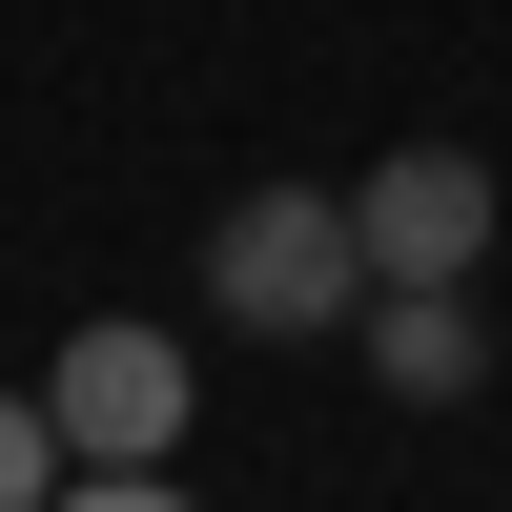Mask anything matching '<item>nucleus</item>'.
I'll return each mask as SVG.
<instances>
[{
  "label": "nucleus",
  "instance_id": "3",
  "mask_svg": "<svg viewBox=\"0 0 512 512\" xmlns=\"http://www.w3.org/2000/svg\"><path fill=\"white\" fill-rule=\"evenodd\" d=\"M349 246H369V287H472L492 267V164L472 144H390L349 185Z\"/></svg>",
  "mask_w": 512,
  "mask_h": 512
},
{
  "label": "nucleus",
  "instance_id": "6",
  "mask_svg": "<svg viewBox=\"0 0 512 512\" xmlns=\"http://www.w3.org/2000/svg\"><path fill=\"white\" fill-rule=\"evenodd\" d=\"M41 512H185V472H62Z\"/></svg>",
  "mask_w": 512,
  "mask_h": 512
},
{
  "label": "nucleus",
  "instance_id": "1",
  "mask_svg": "<svg viewBox=\"0 0 512 512\" xmlns=\"http://www.w3.org/2000/svg\"><path fill=\"white\" fill-rule=\"evenodd\" d=\"M205 308H226V328H267V349L349 328V308H369V246H349V205H328V185H246L226 226H205Z\"/></svg>",
  "mask_w": 512,
  "mask_h": 512
},
{
  "label": "nucleus",
  "instance_id": "2",
  "mask_svg": "<svg viewBox=\"0 0 512 512\" xmlns=\"http://www.w3.org/2000/svg\"><path fill=\"white\" fill-rule=\"evenodd\" d=\"M41 410H62V451H82V472H164V451H185V349H164V328H62V369H41Z\"/></svg>",
  "mask_w": 512,
  "mask_h": 512
},
{
  "label": "nucleus",
  "instance_id": "5",
  "mask_svg": "<svg viewBox=\"0 0 512 512\" xmlns=\"http://www.w3.org/2000/svg\"><path fill=\"white\" fill-rule=\"evenodd\" d=\"M62 472H82V451H62V410H41V390H0V512H41Z\"/></svg>",
  "mask_w": 512,
  "mask_h": 512
},
{
  "label": "nucleus",
  "instance_id": "4",
  "mask_svg": "<svg viewBox=\"0 0 512 512\" xmlns=\"http://www.w3.org/2000/svg\"><path fill=\"white\" fill-rule=\"evenodd\" d=\"M369 390L390 410H472V369H492V328H472V287H369Z\"/></svg>",
  "mask_w": 512,
  "mask_h": 512
}]
</instances>
